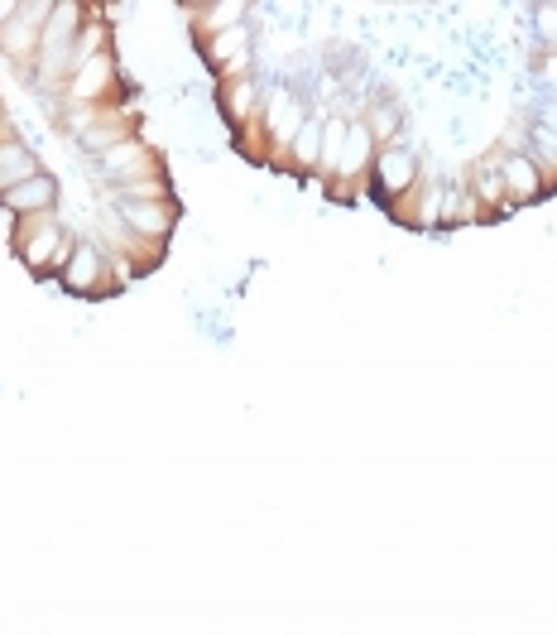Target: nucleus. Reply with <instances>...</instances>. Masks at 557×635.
Segmentation results:
<instances>
[{"mask_svg":"<svg viewBox=\"0 0 557 635\" xmlns=\"http://www.w3.org/2000/svg\"><path fill=\"white\" fill-rule=\"evenodd\" d=\"M15 251L20 260L30 266L34 274H53L67 266V251H73V241L63 237V227L53 222V217H24L20 231H15Z\"/></svg>","mask_w":557,"mask_h":635,"instance_id":"f257e3e1","label":"nucleus"},{"mask_svg":"<svg viewBox=\"0 0 557 635\" xmlns=\"http://www.w3.org/2000/svg\"><path fill=\"white\" fill-rule=\"evenodd\" d=\"M59 274H63V284L73 289V294H92L96 284H106V251L96 241H73L67 266Z\"/></svg>","mask_w":557,"mask_h":635,"instance_id":"f03ea898","label":"nucleus"},{"mask_svg":"<svg viewBox=\"0 0 557 635\" xmlns=\"http://www.w3.org/2000/svg\"><path fill=\"white\" fill-rule=\"evenodd\" d=\"M53 198H59V184H53V174H34L30 184L0 192V207H6V212H15V217H44L49 207H53Z\"/></svg>","mask_w":557,"mask_h":635,"instance_id":"7ed1b4c3","label":"nucleus"},{"mask_svg":"<svg viewBox=\"0 0 557 635\" xmlns=\"http://www.w3.org/2000/svg\"><path fill=\"white\" fill-rule=\"evenodd\" d=\"M116 217L149 241H164L174 231V202H120Z\"/></svg>","mask_w":557,"mask_h":635,"instance_id":"20e7f679","label":"nucleus"},{"mask_svg":"<svg viewBox=\"0 0 557 635\" xmlns=\"http://www.w3.org/2000/svg\"><path fill=\"white\" fill-rule=\"evenodd\" d=\"M500 178H505V198H509V207L514 202H534V198H543V178H538V164H534V155H505L500 159Z\"/></svg>","mask_w":557,"mask_h":635,"instance_id":"39448f33","label":"nucleus"},{"mask_svg":"<svg viewBox=\"0 0 557 635\" xmlns=\"http://www.w3.org/2000/svg\"><path fill=\"white\" fill-rule=\"evenodd\" d=\"M375 184H380V192H409L413 184H418V164H413V155L409 149H380V159H375Z\"/></svg>","mask_w":557,"mask_h":635,"instance_id":"423d86ee","label":"nucleus"},{"mask_svg":"<svg viewBox=\"0 0 557 635\" xmlns=\"http://www.w3.org/2000/svg\"><path fill=\"white\" fill-rule=\"evenodd\" d=\"M34 174H39V159L15 140V135H10V140H0V192L30 184Z\"/></svg>","mask_w":557,"mask_h":635,"instance_id":"0eeeda50","label":"nucleus"},{"mask_svg":"<svg viewBox=\"0 0 557 635\" xmlns=\"http://www.w3.org/2000/svg\"><path fill=\"white\" fill-rule=\"evenodd\" d=\"M264 116H270V131H274V140H284V145H294V135L303 131V106L294 102L288 92H278V96H270V106H264Z\"/></svg>","mask_w":557,"mask_h":635,"instance_id":"6e6552de","label":"nucleus"},{"mask_svg":"<svg viewBox=\"0 0 557 635\" xmlns=\"http://www.w3.org/2000/svg\"><path fill=\"white\" fill-rule=\"evenodd\" d=\"M39 34H44V30H39V24H30V20H20V10H15V20H10L6 30H0V44L10 49V59H30Z\"/></svg>","mask_w":557,"mask_h":635,"instance_id":"1a4fd4ad","label":"nucleus"},{"mask_svg":"<svg viewBox=\"0 0 557 635\" xmlns=\"http://www.w3.org/2000/svg\"><path fill=\"white\" fill-rule=\"evenodd\" d=\"M323 131H327V121H303V131L294 135V159L303 169L323 164Z\"/></svg>","mask_w":557,"mask_h":635,"instance_id":"9d476101","label":"nucleus"},{"mask_svg":"<svg viewBox=\"0 0 557 635\" xmlns=\"http://www.w3.org/2000/svg\"><path fill=\"white\" fill-rule=\"evenodd\" d=\"M366 155H370L366 121H346V164H341V174H356L360 164H366Z\"/></svg>","mask_w":557,"mask_h":635,"instance_id":"9b49d317","label":"nucleus"},{"mask_svg":"<svg viewBox=\"0 0 557 635\" xmlns=\"http://www.w3.org/2000/svg\"><path fill=\"white\" fill-rule=\"evenodd\" d=\"M250 106H255V82H250V77L231 82V87H227V116L231 121H245Z\"/></svg>","mask_w":557,"mask_h":635,"instance_id":"f8f14e48","label":"nucleus"},{"mask_svg":"<svg viewBox=\"0 0 557 635\" xmlns=\"http://www.w3.org/2000/svg\"><path fill=\"white\" fill-rule=\"evenodd\" d=\"M120 202H164V178H139V184L116 188Z\"/></svg>","mask_w":557,"mask_h":635,"instance_id":"ddd939ff","label":"nucleus"},{"mask_svg":"<svg viewBox=\"0 0 557 635\" xmlns=\"http://www.w3.org/2000/svg\"><path fill=\"white\" fill-rule=\"evenodd\" d=\"M15 10H20L15 0H0V30H6V20H15Z\"/></svg>","mask_w":557,"mask_h":635,"instance_id":"4468645a","label":"nucleus"}]
</instances>
